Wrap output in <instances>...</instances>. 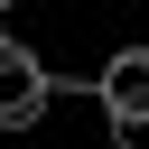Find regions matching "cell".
I'll use <instances>...</instances> for the list:
<instances>
[{
  "instance_id": "6da1fadb",
  "label": "cell",
  "mask_w": 149,
  "mask_h": 149,
  "mask_svg": "<svg viewBox=\"0 0 149 149\" xmlns=\"http://www.w3.org/2000/svg\"><path fill=\"white\" fill-rule=\"evenodd\" d=\"M47 102H56L47 56H37L28 37H0V130H37V121H47Z\"/></svg>"
},
{
  "instance_id": "7a4b0ae2",
  "label": "cell",
  "mask_w": 149,
  "mask_h": 149,
  "mask_svg": "<svg viewBox=\"0 0 149 149\" xmlns=\"http://www.w3.org/2000/svg\"><path fill=\"white\" fill-rule=\"evenodd\" d=\"M93 102H102V121L149 112V47H112V56H102V74H93Z\"/></svg>"
},
{
  "instance_id": "3957f363",
  "label": "cell",
  "mask_w": 149,
  "mask_h": 149,
  "mask_svg": "<svg viewBox=\"0 0 149 149\" xmlns=\"http://www.w3.org/2000/svg\"><path fill=\"white\" fill-rule=\"evenodd\" d=\"M0 19H9V0H0Z\"/></svg>"
}]
</instances>
